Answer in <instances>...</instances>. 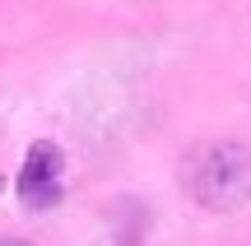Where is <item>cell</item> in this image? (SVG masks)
Listing matches in <instances>:
<instances>
[{"label":"cell","mask_w":251,"mask_h":246,"mask_svg":"<svg viewBox=\"0 0 251 246\" xmlns=\"http://www.w3.org/2000/svg\"><path fill=\"white\" fill-rule=\"evenodd\" d=\"M177 181L200 209L214 214H237L251 204V144L237 139H205L186 149L177 167Z\"/></svg>","instance_id":"1"},{"label":"cell","mask_w":251,"mask_h":246,"mask_svg":"<svg viewBox=\"0 0 251 246\" xmlns=\"http://www.w3.org/2000/svg\"><path fill=\"white\" fill-rule=\"evenodd\" d=\"M19 200L33 204V209H51V204H61L65 195V154L56 144H33L24 158V167H19Z\"/></svg>","instance_id":"2"},{"label":"cell","mask_w":251,"mask_h":246,"mask_svg":"<svg viewBox=\"0 0 251 246\" xmlns=\"http://www.w3.org/2000/svg\"><path fill=\"white\" fill-rule=\"evenodd\" d=\"M0 246H28V242H19V237H0Z\"/></svg>","instance_id":"3"}]
</instances>
